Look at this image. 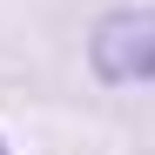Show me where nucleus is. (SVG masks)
Masks as SVG:
<instances>
[{"mask_svg":"<svg viewBox=\"0 0 155 155\" xmlns=\"http://www.w3.org/2000/svg\"><path fill=\"white\" fill-rule=\"evenodd\" d=\"M88 74L101 88H155V7H115L88 34Z\"/></svg>","mask_w":155,"mask_h":155,"instance_id":"1","label":"nucleus"},{"mask_svg":"<svg viewBox=\"0 0 155 155\" xmlns=\"http://www.w3.org/2000/svg\"><path fill=\"white\" fill-rule=\"evenodd\" d=\"M0 155H20V148H14V142H7V135H0Z\"/></svg>","mask_w":155,"mask_h":155,"instance_id":"2","label":"nucleus"}]
</instances>
